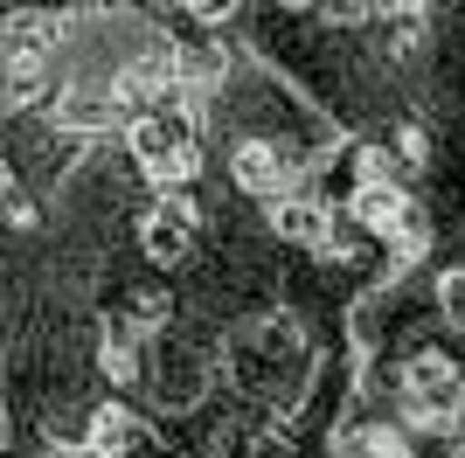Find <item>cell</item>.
<instances>
[{
	"mask_svg": "<svg viewBox=\"0 0 465 458\" xmlns=\"http://www.w3.org/2000/svg\"><path fill=\"white\" fill-rule=\"evenodd\" d=\"M125 153L146 174V188L188 194V181H202V112L188 105H160V112L125 118Z\"/></svg>",
	"mask_w": 465,
	"mask_h": 458,
	"instance_id": "cell-1",
	"label": "cell"
},
{
	"mask_svg": "<svg viewBox=\"0 0 465 458\" xmlns=\"http://www.w3.org/2000/svg\"><path fill=\"white\" fill-rule=\"evenodd\" d=\"M194 244H202V209H194L188 194H153L139 209V250H146V264L174 271V264H188Z\"/></svg>",
	"mask_w": 465,
	"mask_h": 458,
	"instance_id": "cell-2",
	"label": "cell"
},
{
	"mask_svg": "<svg viewBox=\"0 0 465 458\" xmlns=\"http://www.w3.org/2000/svg\"><path fill=\"white\" fill-rule=\"evenodd\" d=\"M230 181L251 202H278V194L299 188V153H285L278 139L251 133V139H236V153H230Z\"/></svg>",
	"mask_w": 465,
	"mask_h": 458,
	"instance_id": "cell-3",
	"label": "cell"
},
{
	"mask_svg": "<svg viewBox=\"0 0 465 458\" xmlns=\"http://www.w3.org/2000/svg\"><path fill=\"white\" fill-rule=\"evenodd\" d=\"M272 236L292 244V250H327L333 244V209L312 188H292V194L272 202Z\"/></svg>",
	"mask_w": 465,
	"mask_h": 458,
	"instance_id": "cell-4",
	"label": "cell"
},
{
	"mask_svg": "<svg viewBox=\"0 0 465 458\" xmlns=\"http://www.w3.org/2000/svg\"><path fill=\"white\" fill-rule=\"evenodd\" d=\"M84 444H91L97 458H133L139 444H146V417L125 410V403H97L91 417H84Z\"/></svg>",
	"mask_w": 465,
	"mask_h": 458,
	"instance_id": "cell-5",
	"label": "cell"
},
{
	"mask_svg": "<svg viewBox=\"0 0 465 458\" xmlns=\"http://www.w3.org/2000/svg\"><path fill=\"white\" fill-rule=\"evenodd\" d=\"M354 223L369 229V236H403V229H417L424 215H417V202H410V188H354Z\"/></svg>",
	"mask_w": 465,
	"mask_h": 458,
	"instance_id": "cell-6",
	"label": "cell"
},
{
	"mask_svg": "<svg viewBox=\"0 0 465 458\" xmlns=\"http://www.w3.org/2000/svg\"><path fill=\"white\" fill-rule=\"evenodd\" d=\"M97 368L112 382H139V354H133V334H112L104 341V354H97Z\"/></svg>",
	"mask_w": 465,
	"mask_h": 458,
	"instance_id": "cell-7",
	"label": "cell"
},
{
	"mask_svg": "<svg viewBox=\"0 0 465 458\" xmlns=\"http://www.w3.org/2000/svg\"><path fill=\"white\" fill-rule=\"evenodd\" d=\"M348 452L354 458H410V444H403V431H354Z\"/></svg>",
	"mask_w": 465,
	"mask_h": 458,
	"instance_id": "cell-8",
	"label": "cell"
},
{
	"mask_svg": "<svg viewBox=\"0 0 465 458\" xmlns=\"http://www.w3.org/2000/svg\"><path fill=\"white\" fill-rule=\"evenodd\" d=\"M389 146H396L403 174H410V167H424V160H430V133H424V125H396V139H389Z\"/></svg>",
	"mask_w": 465,
	"mask_h": 458,
	"instance_id": "cell-9",
	"label": "cell"
},
{
	"mask_svg": "<svg viewBox=\"0 0 465 458\" xmlns=\"http://www.w3.org/2000/svg\"><path fill=\"white\" fill-rule=\"evenodd\" d=\"M438 305H445L451 326H465V271H445V278H438Z\"/></svg>",
	"mask_w": 465,
	"mask_h": 458,
	"instance_id": "cell-10",
	"label": "cell"
},
{
	"mask_svg": "<svg viewBox=\"0 0 465 458\" xmlns=\"http://www.w3.org/2000/svg\"><path fill=\"white\" fill-rule=\"evenodd\" d=\"M49 458H97V452H91V444L77 438V444H56V452H49Z\"/></svg>",
	"mask_w": 465,
	"mask_h": 458,
	"instance_id": "cell-11",
	"label": "cell"
},
{
	"mask_svg": "<svg viewBox=\"0 0 465 458\" xmlns=\"http://www.w3.org/2000/svg\"><path fill=\"white\" fill-rule=\"evenodd\" d=\"M7 194H15V167H7V160H0V202H7Z\"/></svg>",
	"mask_w": 465,
	"mask_h": 458,
	"instance_id": "cell-12",
	"label": "cell"
}]
</instances>
